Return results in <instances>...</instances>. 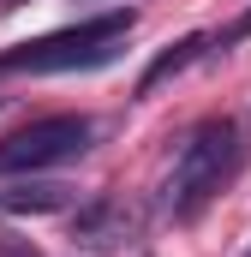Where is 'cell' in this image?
I'll return each mask as SVG.
<instances>
[{
    "label": "cell",
    "instance_id": "obj_3",
    "mask_svg": "<svg viewBox=\"0 0 251 257\" xmlns=\"http://www.w3.org/2000/svg\"><path fill=\"white\" fill-rule=\"evenodd\" d=\"M96 126L84 114H48V120H30L12 138H0V174H42V168H66L90 150Z\"/></svg>",
    "mask_w": 251,
    "mask_h": 257
},
{
    "label": "cell",
    "instance_id": "obj_1",
    "mask_svg": "<svg viewBox=\"0 0 251 257\" xmlns=\"http://www.w3.org/2000/svg\"><path fill=\"white\" fill-rule=\"evenodd\" d=\"M239 162H245V138H239V126H233L227 114L191 126V138L180 144V156H174V174H168V186H162L168 215H174V221H197V215L221 197V186L239 174Z\"/></svg>",
    "mask_w": 251,
    "mask_h": 257
},
{
    "label": "cell",
    "instance_id": "obj_5",
    "mask_svg": "<svg viewBox=\"0 0 251 257\" xmlns=\"http://www.w3.org/2000/svg\"><path fill=\"white\" fill-rule=\"evenodd\" d=\"M72 203V186H54V180H24V186H6L0 192V209L6 215H48V209H66Z\"/></svg>",
    "mask_w": 251,
    "mask_h": 257
},
{
    "label": "cell",
    "instance_id": "obj_4",
    "mask_svg": "<svg viewBox=\"0 0 251 257\" xmlns=\"http://www.w3.org/2000/svg\"><path fill=\"white\" fill-rule=\"evenodd\" d=\"M132 233H138V215L120 197H96L72 215V245H84V251H120Z\"/></svg>",
    "mask_w": 251,
    "mask_h": 257
},
{
    "label": "cell",
    "instance_id": "obj_7",
    "mask_svg": "<svg viewBox=\"0 0 251 257\" xmlns=\"http://www.w3.org/2000/svg\"><path fill=\"white\" fill-rule=\"evenodd\" d=\"M18 6H24V0H0V12H18Z\"/></svg>",
    "mask_w": 251,
    "mask_h": 257
},
{
    "label": "cell",
    "instance_id": "obj_6",
    "mask_svg": "<svg viewBox=\"0 0 251 257\" xmlns=\"http://www.w3.org/2000/svg\"><path fill=\"white\" fill-rule=\"evenodd\" d=\"M203 48H209V36H180V42H174L168 54H156V66H150V72L138 78V96H150V90H156L162 78H174L180 66H191L197 54H203Z\"/></svg>",
    "mask_w": 251,
    "mask_h": 257
},
{
    "label": "cell",
    "instance_id": "obj_8",
    "mask_svg": "<svg viewBox=\"0 0 251 257\" xmlns=\"http://www.w3.org/2000/svg\"><path fill=\"white\" fill-rule=\"evenodd\" d=\"M245 257H251V251H245Z\"/></svg>",
    "mask_w": 251,
    "mask_h": 257
},
{
    "label": "cell",
    "instance_id": "obj_2",
    "mask_svg": "<svg viewBox=\"0 0 251 257\" xmlns=\"http://www.w3.org/2000/svg\"><path fill=\"white\" fill-rule=\"evenodd\" d=\"M138 24L132 6H114L102 18H84L72 30H54L42 42H18L0 54V72H96L120 54V36Z\"/></svg>",
    "mask_w": 251,
    "mask_h": 257
}]
</instances>
